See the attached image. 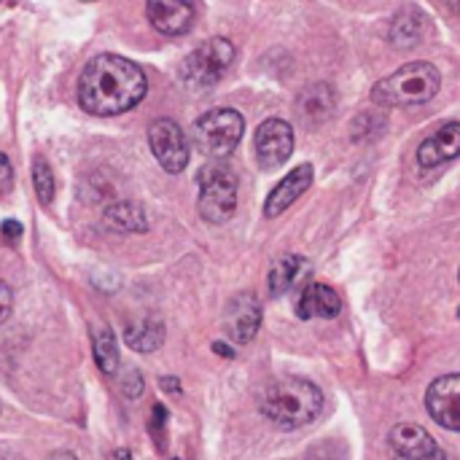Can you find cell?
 Here are the masks:
<instances>
[{"instance_id":"83f0119b","label":"cell","mask_w":460,"mask_h":460,"mask_svg":"<svg viewBox=\"0 0 460 460\" xmlns=\"http://www.w3.org/2000/svg\"><path fill=\"white\" fill-rule=\"evenodd\" d=\"M162 388H164V391H172V394H181V385H178L175 377H164V380H162Z\"/></svg>"},{"instance_id":"ffe728a7","label":"cell","mask_w":460,"mask_h":460,"mask_svg":"<svg viewBox=\"0 0 460 460\" xmlns=\"http://www.w3.org/2000/svg\"><path fill=\"white\" fill-rule=\"evenodd\" d=\"M105 224L116 232H146L148 221L140 205L135 202H116L105 210Z\"/></svg>"},{"instance_id":"44dd1931","label":"cell","mask_w":460,"mask_h":460,"mask_svg":"<svg viewBox=\"0 0 460 460\" xmlns=\"http://www.w3.org/2000/svg\"><path fill=\"white\" fill-rule=\"evenodd\" d=\"M94 361L105 377H113L119 369V348H116V337L108 326H102L94 334Z\"/></svg>"},{"instance_id":"7402d4cb","label":"cell","mask_w":460,"mask_h":460,"mask_svg":"<svg viewBox=\"0 0 460 460\" xmlns=\"http://www.w3.org/2000/svg\"><path fill=\"white\" fill-rule=\"evenodd\" d=\"M32 186H35L38 199H40L43 205H49L51 197H54V172H51L49 162L40 159V156L32 162Z\"/></svg>"},{"instance_id":"ac0fdd59","label":"cell","mask_w":460,"mask_h":460,"mask_svg":"<svg viewBox=\"0 0 460 460\" xmlns=\"http://www.w3.org/2000/svg\"><path fill=\"white\" fill-rule=\"evenodd\" d=\"M124 342L137 350V353H154L162 348L164 342V326L162 321L156 318H140V321H132L127 323L124 329Z\"/></svg>"},{"instance_id":"d6a6232c","label":"cell","mask_w":460,"mask_h":460,"mask_svg":"<svg viewBox=\"0 0 460 460\" xmlns=\"http://www.w3.org/2000/svg\"><path fill=\"white\" fill-rule=\"evenodd\" d=\"M172 460H178V458H172Z\"/></svg>"},{"instance_id":"7a4b0ae2","label":"cell","mask_w":460,"mask_h":460,"mask_svg":"<svg viewBox=\"0 0 460 460\" xmlns=\"http://www.w3.org/2000/svg\"><path fill=\"white\" fill-rule=\"evenodd\" d=\"M259 410L272 426L283 431H296L321 415L323 394L315 383L305 377H280L267 385L259 399Z\"/></svg>"},{"instance_id":"2e32d148","label":"cell","mask_w":460,"mask_h":460,"mask_svg":"<svg viewBox=\"0 0 460 460\" xmlns=\"http://www.w3.org/2000/svg\"><path fill=\"white\" fill-rule=\"evenodd\" d=\"M310 272V264L305 256H283L272 264L270 270V294L272 296H283L288 291H294L305 275Z\"/></svg>"},{"instance_id":"cb8c5ba5","label":"cell","mask_w":460,"mask_h":460,"mask_svg":"<svg viewBox=\"0 0 460 460\" xmlns=\"http://www.w3.org/2000/svg\"><path fill=\"white\" fill-rule=\"evenodd\" d=\"M11 307H13V294H11V288L0 280V326L8 321V315H11Z\"/></svg>"},{"instance_id":"1f68e13d","label":"cell","mask_w":460,"mask_h":460,"mask_svg":"<svg viewBox=\"0 0 460 460\" xmlns=\"http://www.w3.org/2000/svg\"><path fill=\"white\" fill-rule=\"evenodd\" d=\"M86 3H92V0H86Z\"/></svg>"},{"instance_id":"52a82bcc","label":"cell","mask_w":460,"mask_h":460,"mask_svg":"<svg viewBox=\"0 0 460 460\" xmlns=\"http://www.w3.org/2000/svg\"><path fill=\"white\" fill-rule=\"evenodd\" d=\"M253 148H256V162L261 170L272 172L278 167H283L288 162V156L294 154V129L288 121L283 119H267L253 137Z\"/></svg>"},{"instance_id":"4fadbf2b","label":"cell","mask_w":460,"mask_h":460,"mask_svg":"<svg viewBox=\"0 0 460 460\" xmlns=\"http://www.w3.org/2000/svg\"><path fill=\"white\" fill-rule=\"evenodd\" d=\"M148 22L162 35H183L194 24L191 0H148Z\"/></svg>"},{"instance_id":"8fae6325","label":"cell","mask_w":460,"mask_h":460,"mask_svg":"<svg viewBox=\"0 0 460 460\" xmlns=\"http://www.w3.org/2000/svg\"><path fill=\"white\" fill-rule=\"evenodd\" d=\"M426 407L439 426L460 431V375H445L434 380L426 391Z\"/></svg>"},{"instance_id":"9c48e42d","label":"cell","mask_w":460,"mask_h":460,"mask_svg":"<svg viewBox=\"0 0 460 460\" xmlns=\"http://www.w3.org/2000/svg\"><path fill=\"white\" fill-rule=\"evenodd\" d=\"M388 458L391 460H447L437 439L412 423H402L388 434Z\"/></svg>"},{"instance_id":"30bf717a","label":"cell","mask_w":460,"mask_h":460,"mask_svg":"<svg viewBox=\"0 0 460 460\" xmlns=\"http://www.w3.org/2000/svg\"><path fill=\"white\" fill-rule=\"evenodd\" d=\"M261 326V305L251 291L237 294L224 313V332L234 345H248Z\"/></svg>"},{"instance_id":"5bb4252c","label":"cell","mask_w":460,"mask_h":460,"mask_svg":"<svg viewBox=\"0 0 460 460\" xmlns=\"http://www.w3.org/2000/svg\"><path fill=\"white\" fill-rule=\"evenodd\" d=\"M310 183H313V167H310V164L294 167V170L270 191V197H267V202H264V216H267V218H278L280 213H286V210L310 189Z\"/></svg>"},{"instance_id":"8992f818","label":"cell","mask_w":460,"mask_h":460,"mask_svg":"<svg viewBox=\"0 0 460 460\" xmlns=\"http://www.w3.org/2000/svg\"><path fill=\"white\" fill-rule=\"evenodd\" d=\"M243 132H245V119L237 111L216 108V111H208L202 119H197V124H194V146L205 156L224 159L237 148Z\"/></svg>"},{"instance_id":"e0dca14e","label":"cell","mask_w":460,"mask_h":460,"mask_svg":"<svg viewBox=\"0 0 460 460\" xmlns=\"http://www.w3.org/2000/svg\"><path fill=\"white\" fill-rule=\"evenodd\" d=\"M296 113L307 124H318V121L329 119L334 113V92L326 84H315V86L305 89L296 102Z\"/></svg>"},{"instance_id":"484cf974","label":"cell","mask_w":460,"mask_h":460,"mask_svg":"<svg viewBox=\"0 0 460 460\" xmlns=\"http://www.w3.org/2000/svg\"><path fill=\"white\" fill-rule=\"evenodd\" d=\"M11 186V162L5 154H0V189L5 191Z\"/></svg>"},{"instance_id":"f546056e","label":"cell","mask_w":460,"mask_h":460,"mask_svg":"<svg viewBox=\"0 0 460 460\" xmlns=\"http://www.w3.org/2000/svg\"><path fill=\"white\" fill-rule=\"evenodd\" d=\"M111 460H132V456H129V450H113Z\"/></svg>"},{"instance_id":"f1b7e54d","label":"cell","mask_w":460,"mask_h":460,"mask_svg":"<svg viewBox=\"0 0 460 460\" xmlns=\"http://www.w3.org/2000/svg\"><path fill=\"white\" fill-rule=\"evenodd\" d=\"M49 460H78L73 453H67V450H57V453H51V458Z\"/></svg>"},{"instance_id":"9a60e30c","label":"cell","mask_w":460,"mask_h":460,"mask_svg":"<svg viewBox=\"0 0 460 460\" xmlns=\"http://www.w3.org/2000/svg\"><path fill=\"white\" fill-rule=\"evenodd\" d=\"M342 310V299L340 294L332 288V286H323V283H310L299 302H296V313L302 321H310V318H337Z\"/></svg>"},{"instance_id":"603a6c76","label":"cell","mask_w":460,"mask_h":460,"mask_svg":"<svg viewBox=\"0 0 460 460\" xmlns=\"http://www.w3.org/2000/svg\"><path fill=\"white\" fill-rule=\"evenodd\" d=\"M121 391H124V396H127V399H137V396L143 394V377H140V372H137V369H132V372H129V377L121 383Z\"/></svg>"},{"instance_id":"277c9868","label":"cell","mask_w":460,"mask_h":460,"mask_svg":"<svg viewBox=\"0 0 460 460\" xmlns=\"http://www.w3.org/2000/svg\"><path fill=\"white\" fill-rule=\"evenodd\" d=\"M199 216L208 224H224L237 210V172L224 164L213 162L199 172Z\"/></svg>"},{"instance_id":"d4e9b609","label":"cell","mask_w":460,"mask_h":460,"mask_svg":"<svg viewBox=\"0 0 460 460\" xmlns=\"http://www.w3.org/2000/svg\"><path fill=\"white\" fill-rule=\"evenodd\" d=\"M0 232H3V237H5L8 243H16V240L22 237V224H19V221H3Z\"/></svg>"},{"instance_id":"5b68a950","label":"cell","mask_w":460,"mask_h":460,"mask_svg":"<svg viewBox=\"0 0 460 460\" xmlns=\"http://www.w3.org/2000/svg\"><path fill=\"white\" fill-rule=\"evenodd\" d=\"M232 62H234V46L226 38H210L183 59L181 81L194 92H205L224 78Z\"/></svg>"},{"instance_id":"4316f807","label":"cell","mask_w":460,"mask_h":460,"mask_svg":"<svg viewBox=\"0 0 460 460\" xmlns=\"http://www.w3.org/2000/svg\"><path fill=\"white\" fill-rule=\"evenodd\" d=\"M213 350L221 353L224 358H234V350H232L229 345H224V342H213Z\"/></svg>"},{"instance_id":"d6986e66","label":"cell","mask_w":460,"mask_h":460,"mask_svg":"<svg viewBox=\"0 0 460 460\" xmlns=\"http://www.w3.org/2000/svg\"><path fill=\"white\" fill-rule=\"evenodd\" d=\"M423 24H426V22H423V13H420L418 8L407 5V8H402V11L394 16L388 38H391V43H396V46L407 49V46H412V43H418V40H420V35H423Z\"/></svg>"},{"instance_id":"3957f363","label":"cell","mask_w":460,"mask_h":460,"mask_svg":"<svg viewBox=\"0 0 460 460\" xmlns=\"http://www.w3.org/2000/svg\"><path fill=\"white\" fill-rule=\"evenodd\" d=\"M442 86L439 70L431 62H410L375 84L372 100L383 108H412L437 97Z\"/></svg>"},{"instance_id":"6da1fadb","label":"cell","mask_w":460,"mask_h":460,"mask_svg":"<svg viewBox=\"0 0 460 460\" xmlns=\"http://www.w3.org/2000/svg\"><path fill=\"white\" fill-rule=\"evenodd\" d=\"M146 73L116 54L94 57L78 81V102L92 116H119L146 97Z\"/></svg>"},{"instance_id":"ba28073f","label":"cell","mask_w":460,"mask_h":460,"mask_svg":"<svg viewBox=\"0 0 460 460\" xmlns=\"http://www.w3.org/2000/svg\"><path fill=\"white\" fill-rule=\"evenodd\" d=\"M148 146L156 162L167 172H181L189 164V140L186 132L172 119H156L148 127Z\"/></svg>"},{"instance_id":"4dcf8cb0","label":"cell","mask_w":460,"mask_h":460,"mask_svg":"<svg viewBox=\"0 0 460 460\" xmlns=\"http://www.w3.org/2000/svg\"><path fill=\"white\" fill-rule=\"evenodd\" d=\"M445 3H447L450 8H456V11H460V0H445Z\"/></svg>"},{"instance_id":"7c38bea8","label":"cell","mask_w":460,"mask_h":460,"mask_svg":"<svg viewBox=\"0 0 460 460\" xmlns=\"http://www.w3.org/2000/svg\"><path fill=\"white\" fill-rule=\"evenodd\" d=\"M460 154V121H447L437 127L418 148V162L426 170L453 162Z\"/></svg>"}]
</instances>
